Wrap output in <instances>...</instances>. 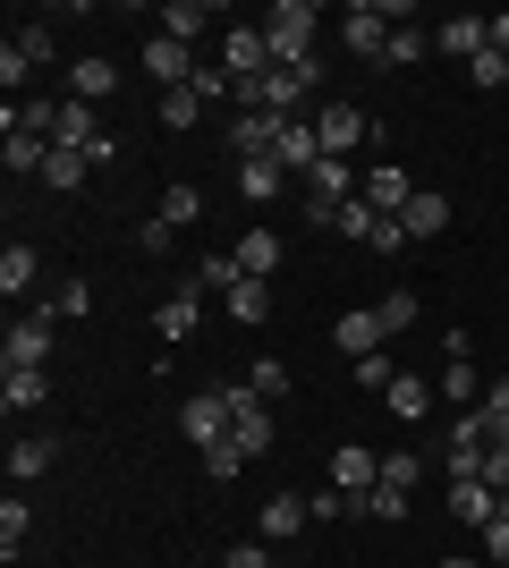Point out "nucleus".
Segmentation results:
<instances>
[{
	"label": "nucleus",
	"instance_id": "20e7f679",
	"mask_svg": "<svg viewBox=\"0 0 509 568\" xmlns=\"http://www.w3.org/2000/svg\"><path fill=\"white\" fill-rule=\"evenodd\" d=\"M315 136H323V162H348L365 136H374V119L357 102H315Z\"/></svg>",
	"mask_w": 509,
	"mask_h": 568
},
{
	"label": "nucleus",
	"instance_id": "37998d69",
	"mask_svg": "<svg viewBox=\"0 0 509 568\" xmlns=\"http://www.w3.org/2000/svg\"><path fill=\"white\" fill-rule=\"evenodd\" d=\"M467 77H476L485 94H501V85H509V60H501V51H476V60H467Z\"/></svg>",
	"mask_w": 509,
	"mask_h": 568
},
{
	"label": "nucleus",
	"instance_id": "2f4dec72",
	"mask_svg": "<svg viewBox=\"0 0 509 568\" xmlns=\"http://www.w3.org/2000/svg\"><path fill=\"white\" fill-rule=\"evenodd\" d=\"M43 314H51V323H85V314H94V288H85V281H60L43 297Z\"/></svg>",
	"mask_w": 509,
	"mask_h": 568
},
{
	"label": "nucleus",
	"instance_id": "f3484780",
	"mask_svg": "<svg viewBox=\"0 0 509 568\" xmlns=\"http://www.w3.org/2000/svg\"><path fill=\"white\" fill-rule=\"evenodd\" d=\"M332 484H339V493H374V484H383V458H374V450H365V442H348V450H332Z\"/></svg>",
	"mask_w": 509,
	"mask_h": 568
},
{
	"label": "nucleus",
	"instance_id": "4c0bfd02",
	"mask_svg": "<svg viewBox=\"0 0 509 568\" xmlns=\"http://www.w3.org/2000/svg\"><path fill=\"white\" fill-rule=\"evenodd\" d=\"M26 526H34V500H0V551H9V560H18V544H26Z\"/></svg>",
	"mask_w": 509,
	"mask_h": 568
},
{
	"label": "nucleus",
	"instance_id": "3c124183",
	"mask_svg": "<svg viewBox=\"0 0 509 568\" xmlns=\"http://www.w3.org/2000/svg\"><path fill=\"white\" fill-rule=\"evenodd\" d=\"M434 568H476V560H434Z\"/></svg>",
	"mask_w": 509,
	"mask_h": 568
},
{
	"label": "nucleus",
	"instance_id": "dca6fc26",
	"mask_svg": "<svg viewBox=\"0 0 509 568\" xmlns=\"http://www.w3.org/2000/svg\"><path fill=\"white\" fill-rule=\"evenodd\" d=\"M332 339H339V348H348V356H383L390 323H383V314H374V306H357V314H339V323H332Z\"/></svg>",
	"mask_w": 509,
	"mask_h": 568
},
{
	"label": "nucleus",
	"instance_id": "8fccbe9b",
	"mask_svg": "<svg viewBox=\"0 0 509 568\" xmlns=\"http://www.w3.org/2000/svg\"><path fill=\"white\" fill-rule=\"evenodd\" d=\"M492 51H501V60H509V9H501V18H492Z\"/></svg>",
	"mask_w": 509,
	"mask_h": 568
},
{
	"label": "nucleus",
	"instance_id": "de8ad7c7",
	"mask_svg": "<svg viewBox=\"0 0 509 568\" xmlns=\"http://www.w3.org/2000/svg\"><path fill=\"white\" fill-rule=\"evenodd\" d=\"M221 568H272L264 544H238V551H221Z\"/></svg>",
	"mask_w": 509,
	"mask_h": 568
},
{
	"label": "nucleus",
	"instance_id": "ddd939ff",
	"mask_svg": "<svg viewBox=\"0 0 509 568\" xmlns=\"http://www.w3.org/2000/svg\"><path fill=\"white\" fill-rule=\"evenodd\" d=\"M281 128H289L281 111H238V128H230L238 162H264V153H281Z\"/></svg>",
	"mask_w": 509,
	"mask_h": 568
},
{
	"label": "nucleus",
	"instance_id": "a878e982",
	"mask_svg": "<svg viewBox=\"0 0 509 568\" xmlns=\"http://www.w3.org/2000/svg\"><path fill=\"white\" fill-rule=\"evenodd\" d=\"M111 85H120V69H111L102 51H85V60H77V69H69V94H77V102H102V94H111Z\"/></svg>",
	"mask_w": 509,
	"mask_h": 568
},
{
	"label": "nucleus",
	"instance_id": "4be33fe9",
	"mask_svg": "<svg viewBox=\"0 0 509 568\" xmlns=\"http://www.w3.org/2000/svg\"><path fill=\"white\" fill-rule=\"evenodd\" d=\"M153 26H162L170 43H204V26H213V9H204V0H170V9H153Z\"/></svg>",
	"mask_w": 509,
	"mask_h": 568
},
{
	"label": "nucleus",
	"instance_id": "473e14b6",
	"mask_svg": "<svg viewBox=\"0 0 509 568\" xmlns=\"http://www.w3.org/2000/svg\"><path fill=\"white\" fill-rule=\"evenodd\" d=\"M425 51H434V34H425V26H390V51H383V69H416Z\"/></svg>",
	"mask_w": 509,
	"mask_h": 568
},
{
	"label": "nucleus",
	"instance_id": "f03ea898",
	"mask_svg": "<svg viewBox=\"0 0 509 568\" xmlns=\"http://www.w3.org/2000/svg\"><path fill=\"white\" fill-rule=\"evenodd\" d=\"M357 195H365L357 162H315V170H306V221H315V230H332L339 204H357Z\"/></svg>",
	"mask_w": 509,
	"mask_h": 568
},
{
	"label": "nucleus",
	"instance_id": "2eb2a0df",
	"mask_svg": "<svg viewBox=\"0 0 509 568\" xmlns=\"http://www.w3.org/2000/svg\"><path fill=\"white\" fill-rule=\"evenodd\" d=\"M306 526H315L306 493H272L264 500V535H255V544H289V535H306Z\"/></svg>",
	"mask_w": 509,
	"mask_h": 568
},
{
	"label": "nucleus",
	"instance_id": "a18cd8bd",
	"mask_svg": "<svg viewBox=\"0 0 509 568\" xmlns=\"http://www.w3.org/2000/svg\"><path fill=\"white\" fill-rule=\"evenodd\" d=\"M416 475H425V467H416V450H390L383 458V484H399V493H416Z\"/></svg>",
	"mask_w": 509,
	"mask_h": 568
},
{
	"label": "nucleus",
	"instance_id": "72a5a7b5",
	"mask_svg": "<svg viewBox=\"0 0 509 568\" xmlns=\"http://www.w3.org/2000/svg\"><path fill=\"white\" fill-rule=\"evenodd\" d=\"M85 170H94V162H85L77 144H51V170H43V187H60V195H69V187H85Z\"/></svg>",
	"mask_w": 509,
	"mask_h": 568
},
{
	"label": "nucleus",
	"instance_id": "ea45409f",
	"mask_svg": "<svg viewBox=\"0 0 509 568\" xmlns=\"http://www.w3.org/2000/svg\"><path fill=\"white\" fill-rule=\"evenodd\" d=\"M195 119H204V94H195V85L162 94V128H195Z\"/></svg>",
	"mask_w": 509,
	"mask_h": 568
},
{
	"label": "nucleus",
	"instance_id": "c756f323",
	"mask_svg": "<svg viewBox=\"0 0 509 568\" xmlns=\"http://www.w3.org/2000/svg\"><path fill=\"white\" fill-rule=\"evenodd\" d=\"M221 297H230V314H238V323H264V314H272V281H255V272H246V281H230Z\"/></svg>",
	"mask_w": 509,
	"mask_h": 568
},
{
	"label": "nucleus",
	"instance_id": "603ef678",
	"mask_svg": "<svg viewBox=\"0 0 509 568\" xmlns=\"http://www.w3.org/2000/svg\"><path fill=\"white\" fill-rule=\"evenodd\" d=\"M501 509H509V500H501Z\"/></svg>",
	"mask_w": 509,
	"mask_h": 568
},
{
	"label": "nucleus",
	"instance_id": "a19ab883",
	"mask_svg": "<svg viewBox=\"0 0 509 568\" xmlns=\"http://www.w3.org/2000/svg\"><path fill=\"white\" fill-rule=\"evenodd\" d=\"M374 314H383L390 332H408V323H416V288H383V297H374Z\"/></svg>",
	"mask_w": 509,
	"mask_h": 568
},
{
	"label": "nucleus",
	"instance_id": "9b49d317",
	"mask_svg": "<svg viewBox=\"0 0 509 568\" xmlns=\"http://www.w3.org/2000/svg\"><path fill=\"white\" fill-rule=\"evenodd\" d=\"M450 518H459V526H476V535H485V526L501 518V493H492L485 475H450Z\"/></svg>",
	"mask_w": 509,
	"mask_h": 568
},
{
	"label": "nucleus",
	"instance_id": "6ab92c4d",
	"mask_svg": "<svg viewBox=\"0 0 509 568\" xmlns=\"http://www.w3.org/2000/svg\"><path fill=\"white\" fill-rule=\"evenodd\" d=\"M51 144H77V153H94V144H102V128H94V102L60 94V119H51Z\"/></svg>",
	"mask_w": 509,
	"mask_h": 568
},
{
	"label": "nucleus",
	"instance_id": "39448f33",
	"mask_svg": "<svg viewBox=\"0 0 509 568\" xmlns=\"http://www.w3.org/2000/svg\"><path fill=\"white\" fill-rule=\"evenodd\" d=\"M339 43H348V60H383V51H390V9H383V0H348Z\"/></svg>",
	"mask_w": 509,
	"mask_h": 568
},
{
	"label": "nucleus",
	"instance_id": "79ce46f5",
	"mask_svg": "<svg viewBox=\"0 0 509 568\" xmlns=\"http://www.w3.org/2000/svg\"><path fill=\"white\" fill-rule=\"evenodd\" d=\"M195 458H204V475H213V484H230V475L246 467V450H238V442H213V450H195Z\"/></svg>",
	"mask_w": 509,
	"mask_h": 568
},
{
	"label": "nucleus",
	"instance_id": "393cba45",
	"mask_svg": "<svg viewBox=\"0 0 509 568\" xmlns=\"http://www.w3.org/2000/svg\"><path fill=\"white\" fill-rule=\"evenodd\" d=\"M315 162H323V136H315V119H289V128H281V170H297V179H306Z\"/></svg>",
	"mask_w": 509,
	"mask_h": 568
},
{
	"label": "nucleus",
	"instance_id": "f8f14e48",
	"mask_svg": "<svg viewBox=\"0 0 509 568\" xmlns=\"http://www.w3.org/2000/svg\"><path fill=\"white\" fill-rule=\"evenodd\" d=\"M51 348H60V323H51V314H18V323H9V365H51Z\"/></svg>",
	"mask_w": 509,
	"mask_h": 568
},
{
	"label": "nucleus",
	"instance_id": "423d86ee",
	"mask_svg": "<svg viewBox=\"0 0 509 568\" xmlns=\"http://www.w3.org/2000/svg\"><path fill=\"white\" fill-rule=\"evenodd\" d=\"M221 69H230V85H255V77L272 69V43H264V26H230V34H221Z\"/></svg>",
	"mask_w": 509,
	"mask_h": 568
},
{
	"label": "nucleus",
	"instance_id": "f704fd0d",
	"mask_svg": "<svg viewBox=\"0 0 509 568\" xmlns=\"http://www.w3.org/2000/svg\"><path fill=\"white\" fill-rule=\"evenodd\" d=\"M476 416H485V442H501V450H509V382L501 374H492V390L476 399Z\"/></svg>",
	"mask_w": 509,
	"mask_h": 568
},
{
	"label": "nucleus",
	"instance_id": "49530a36",
	"mask_svg": "<svg viewBox=\"0 0 509 568\" xmlns=\"http://www.w3.org/2000/svg\"><path fill=\"white\" fill-rule=\"evenodd\" d=\"M26 77H34V69H26V60H18V51H9V43H0V85H9V94H26Z\"/></svg>",
	"mask_w": 509,
	"mask_h": 568
},
{
	"label": "nucleus",
	"instance_id": "f257e3e1",
	"mask_svg": "<svg viewBox=\"0 0 509 568\" xmlns=\"http://www.w3.org/2000/svg\"><path fill=\"white\" fill-rule=\"evenodd\" d=\"M315 26H323V9H315V0H281V9L264 18L272 69H297V60H315Z\"/></svg>",
	"mask_w": 509,
	"mask_h": 568
},
{
	"label": "nucleus",
	"instance_id": "c85d7f7f",
	"mask_svg": "<svg viewBox=\"0 0 509 568\" xmlns=\"http://www.w3.org/2000/svg\"><path fill=\"white\" fill-rule=\"evenodd\" d=\"M281 179H289V170H281V153H264V162L238 170V195H246V204H272V195H281Z\"/></svg>",
	"mask_w": 509,
	"mask_h": 568
},
{
	"label": "nucleus",
	"instance_id": "412c9836",
	"mask_svg": "<svg viewBox=\"0 0 509 568\" xmlns=\"http://www.w3.org/2000/svg\"><path fill=\"white\" fill-rule=\"evenodd\" d=\"M399 230H408V237H441V230H450V195H441V187H416L408 213H399Z\"/></svg>",
	"mask_w": 509,
	"mask_h": 568
},
{
	"label": "nucleus",
	"instance_id": "b1692460",
	"mask_svg": "<svg viewBox=\"0 0 509 568\" xmlns=\"http://www.w3.org/2000/svg\"><path fill=\"white\" fill-rule=\"evenodd\" d=\"M153 221H162L170 237H179V230H195V221H204V187H187V179H179V187H162V204H153Z\"/></svg>",
	"mask_w": 509,
	"mask_h": 568
},
{
	"label": "nucleus",
	"instance_id": "0eeeda50",
	"mask_svg": "<svg viewBox=\"0 0 509 568\" xmlns=\"http://www.w3.org/2000/svg\"><path fill=\"white\" fill-rule=\"evenodd\" d=\"M179 433H187L195 450H213V442H230V390H195V399L179 407Z\"/></svg>",
	"mask_w": 509,
	"mask_h": 568
},
{
	"label": "nucleus",
	"instance_id": "e433bc0d",
	"mask_svg": "<svg viewBox=\"0 0 509 568\" xmlns=\"http://www.w3.org/2000/svg\"><path fill=\"white\" fill-rule=\"evenodd\" d=\"M246 390H255V399H289V365H281V356H255V374H246Z\"/></svg>",
	"mask_w": 509,
	"mask_h": 568
},
{
	"label": "nucleus",
	"instance_id": "aec40b11",
	"mask_svg": "<svg viewBox=\"0 0 509 568\" xmlns=\"http://www.w3.org/2000/svg\"><path fill=\"white\" fill-rule=\"evenodd\" d=\"M51 458H60V442H51V433H18V442H9V484L51 475Z\"/></svg>",
	"mask_w": 509,
	"mask_h": 568
},
{
	"label": "nucleus",
	"instance_id": "bb28decb",
	"mask_svg": "<svg viewBox=\"0 0 509 568\" xmlns=\"http://www.w3.org/2000/svg\"><path fill=\"white\" fill-rule=\"evenodd\" d=\"M230 255H238L246 272H255V281H272V272H281V230H246L238 246H230Z\"/></svg>",
	"mask_w": 509,
	"mask_h": 568
},
{
	"label": "nucleus",
	"instance_id": "c9c22d12",
	"mask_svg": "<svg viewBox=\"0 0 509 568\" xmlns=\"http://www.w3.org/2000/svg\"><path fill=\"white\" fill-rule=\"evenodd\" d=\"M357 509H365V518H383V526H399V518L416 509V493H399V484H374V493H365Z\"/></svg>",
	"mask_w": 509,
	"mask_h": 568
},
{
	"label": "nucleus",
	"instance_id": "6e6552de",
	"mask_svg": "<svg viewBox=\"0 0 509 568\" xmlns=\"http://www.w3.org/2000/svg\"><path fill=\"white\" fill-rule=\"evenodd\" d=\"M0 407H9V425L34 416V407H51V365H9L0 374Z\"/></svg>",
	"mask_w": 509,
	"mask_h": 568
},
{
	"label": "nucleus",
	"instance_id": "09e8293b",
	"mask_svg": "<svg viewBox=\"0 0 509 568\" xmlns=\"http://www.w3.org/2000/svg\"><path fill=\"white\" fill-rule=\"evenodd\" d=\"M485 551H492V560H501V568H509V509H501V518H492V526H485Z\"/></svg>",
	"mask_w": 509,
	"mask_h": 568
},
{
	"label": "nucleus",
	"instance_id": "4468645a",
	"mask_svg": "<svg viewBox=\"0 0 509 568\" xmlns=\"http://www.w3.org/2000/svg\"><path fill=\"white\" fill-rule=\"evenodd\" d=\"M408 195H416V179L399 162H374V170H365V204H374V213L399 221V213H408Z\"/></svg>",
	"mask_w": 509,
	"mask_h": 568
},
{
	"label": "nucleus",
	"instance_id": "7c9ffc66",
	"mask_svg": "<svg viewBox=\"0 0 509 568\" xmlns=\"http://www.w3.org/2000/svg\"><path fill=\"white\" fill-rule=\"evenodd\" d=\"M34 281H43V263H34V246H9V255H0V297H26Z\"/></svg>",
	"mask_w": 509,
	"mask_h": 568
},
{
	"label": "nucleus",
	"instance_id": "cd10ccee",
	"mask_svg": "<svg viewBox=\"0 0 509 568\" xmlns=\"http://www.w3.org/2000/svg\"><path fill=\"white\" fill-rule=\"evenodd\" d=\"M434 390H441V399H450V407H476V399H485V374H476L467 356H450V365H441V382H434Z\"/></svg>",
	"mask_w": 509,
	"mask_h": 568
},
{
	"label": "nucleus",
	"instance_id": "1a4fd4ad",
	"mask_svg": "<svg viewBox=\"0 0 509 568\" xmlns=\"http://www.w3.org/2000/svg\"><path fill=\"white\" fill-rule=\"evenodd\" d=\"M434 51H441V60H476V51H492V18H476V9L441 18L434 26Z\"/></svg>",
	"mask_w": 509,
	"mask_h": 568
},
{
	"label": "nucleus",
	"instance_id": "58836bf2",
	"mask_svg": "<svg viewBox=\"0 0 509 568\" xmlns=\"http://www.w3.org/2000/svg\"><path fill=\"white\" fill-rule=\"evenodd\" d=\"M9 51H18L26 69H51V26H18V34H9Z\"/></svg>",
	"mask_w": 509,
	"mask_h": 568
},
{
	"label": "nucleus",
	"instance_id": "a211bd4d",
	"mask_svg": "<svg viewBox=\"0 0 509 568\" xmlns=\"http://www.w3.org/2000/svg\"><path fill=\"white\" fill-rule=\"evenodd\" d=\"M434 399H441V390H434L425 374H399V382L383 390V407L399 416V425H425V416H434Z\"/></svg>",
	"mask_w": 509,
	"mask_h": 568
},
{
	"label": "nucleus",
	"instance_id": "7ed1b4c3",
	"mask_svg": "<svg viewBox=\"0 0 509 568\" xmlns=\"http://www.w3.org/2000/svg\"><path fill=\"white\" fill-rule=\"evenodd\" d=\"M230 390V442H238L246 458H264L272 442H281V425H272V399H255L246 382H221Z\"/></svg>",
	"mask_w": 509,
	"mask_h": 568
},
{
	"label": "nucleus",
	"instance_id": "5701e85b",
	"mask_svg": "<svg viewBox=\"0 0 509 568\" xmlns=\"http://www.w3.org/2000/svg\"><path fill=\"white\" fill-rule=\"evenodd\" d=\"M195 297H204V288H179V297H162V314H153V332H162L170 339V348H179V339H195V314H204V306H195Z\"/></svg>",
	"mask_w": 509,
	"mask_h": 568
},
{
	"label": "nucleus",
	"instance_id": "c03bdc74",
	"mask_svg": "<svg viewBox=\"0 0 509 568\" xmlns=\"http://www.w3.org/2000/svg\"><path fill=\"white\" fill-rule=\"evenodd\" d=\"M357 382H365V390H390V382H399V365H390V348H383V356H357Z\"/></svg>",
	"mask_w": 509,
	"mask_h": 568
},
{
	"label": "nucleus",
	"instance_id": "9d476101",
	"mask_svg": "<svg viewBox=\"0 0 509 568\" xmlns=\"http://www.w3.org/2000/svg\"><path fill=\"white\" fill-rule=\"evenodd\" d=\"M145 77L162 85V94H179V85H195V51L170 43V34H145Z\"/></svg>",
	"mask_w": 509,
	"mask_h": 568
}]
</instances>
